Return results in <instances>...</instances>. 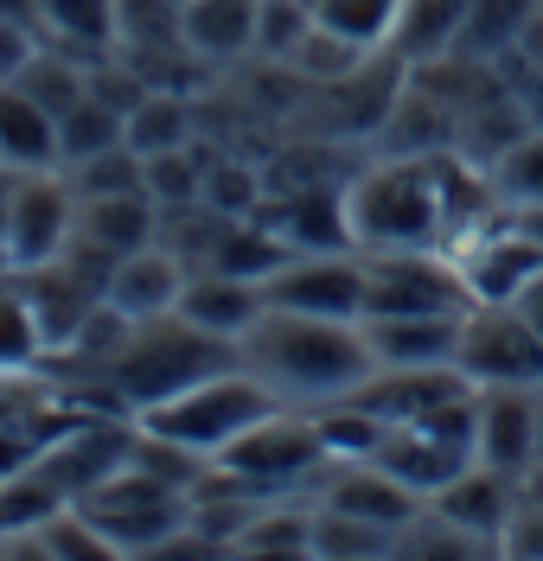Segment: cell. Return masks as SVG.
<instances>
[{"mask_svg": "<svg viewBox=\"0 0 543 561\" xmlns=\"http://www.w3.org/2000/svg\"><path fill=\"white\" fill-rule=\"evenodd\" d=\"M346 210H352V243L359 255L384 249H441L448 210H441V173L434 153H391L346 179Z\"/></svg>", "mask_w": 543, "mask_h": 561, "instance_id": "obj_2", "label": "cell"}, {"mask_svg": "<svg viewBox=\"0 0 543 561\" xmlns=\"http://www.w3.org/2000/svg\"><path fill=\"white\" fill-rule=\"evenodd\" d=\"M454 364L473 389L493 383H543V332L518 307H486L473 300L461 313V345Z\"/></svg>", "mask_w": 543, "mask_h": 561, "instance_id": "obj_9", "label": "cell"}, {"mask_svg": "<svg viewBox=\"0 0 543 561\" xmlns=\"http://www.w3.org/2000/svg\"><path fill=\"white\" fill-rule=\"evenodd\" d=\"M461 26H467V0H403L391 51L403 65H441V58H454Z\"/></svg>", "mask_w": 543, "mask_h": 561, "instance_id": "obj_24", "label": "cell"}, {"mask_svg": "<svg viewBox=\"0 0 543 561\" xmlns=\"http://www.w3.org/2000/svg\"><path fill=\"white\" fill-rule=\"evenodd\" d=\"M77 230V192L65 167L45 173H13L7 179V210H0V237L13 255V275H26L38 262H58Z\"/></svg>", "mask_w": 543, "mask_h": 561, "instance_id": "obj_8", "label": "cell"}, {"mask_svg": "<svg viewBox=\"0 0 543 561\" xmlns=\"http://www.w3.org/2000/svg\"><path fill=\"white\" fill-rule=\"evenodd\" d=\"M192 140V103L180 90H147L142 103L128 108V147L135 153H167V147H185Z\"/></svg>", "mask_w": 543, "mask_h": 561, "instance_id": "obj_30", "label": "cell"}, {"mask_svg": "<svg viewBox=\"0 0 543 561\" xmlns=\"http://www.w3.org/2000/svg\"><path fill=\"white\" fill-rule=\"evenodd\" d=\"M467 280L448 249H384L364 255V319L403 313H467Z\"/></svg>", "mask_w": 543, "mask_h": 561, "instance_id": "obj_7", "label": "cell"}, {"mask_svg": "<svg viewBox=\"0 0 543 561\" xmlns=\"http://www.w3.org/2000/svg\"><path fill=\"white\" fill-rule=\"evenodd\" d=\"M493 192L511 210L543 205V128H531L524 140H511V153L493 167Z\"/></svg>", "mask_w": 543, "mask_h": 561, "instance_id": "obj_38", "label": "cell"}, {"mask_svg": "<svg viewBox=\"0 0 543 561\" xmlns=\"http://www.w3.org/2000/svg\"><path fill=\"white\" fill-rule=\"evenodd\" d=\"M262 198H269V179L256 167H244V160H212L205 167V205L217 217H250Z\"/></svg>", "mask_w": 543, "mask_h": 561, "instance_id": "obj_39", "label": "cell"}, {"mask_svg": "<svg viewBox=\"0 0 543 561\" xmlns=\"http://www.w3.org/2000/svg\"><path fill=\"white\" fill-rule=\"evenodd\" d=\"M543 0H467V26H461V45H454V58H467V65H506L511 51H518V38L531 26V13H538Z\"/></svg>", "mask_w": 543, "mask_h": 561, "instance_id": "obj_26", "label": "cell"}, {"mask_svg": "<svg viewBox=\"0 0 543 561\" xmlns=\"http://www.w3.org/2000/svg\"><path fill=\"white\" fill-rule=\"evenodd\" d=\"M518 497H524V479H511V472H493V466H479V459H473L467 472H454V479L434 491L429 504L441 511V517H454L461 529L486 536V542L499 549V536H506L511 511H518Z\"/></svg>", "mask_w": 543, "mask_h": 561, "instance_id": "obj_20", "label": "cell"}, {"mask_svg": "<svg viewBox=\"0 0 543 561\" xmlns=\"http://www.w3.org/2000/svg\"><path fill=\"white\" fill-rule=\"evenodd\" d=\"M448 255H454V268L467 280V300H486V307H511V300L543 275V243L511 217V210L499 224L473 230L467 243H454Z\"/></svg>", "mask_w": 543, "mask_h": 561, "instance_id": "obj_10", "label": "cell"}, {"mask_svg": "<svg viewBox=\"0 0 543 561\" xmlns=\"http://www.w3.org/2000/svg\"><path fill=\"white\" fill-rule=\"evenodd\" d=\"M0 20H20V26H38V0H0Z\"/></svg>", "mask_w": 543, "mask_h": 561, "instance_id": "obj_43", "label": "cell"}, {"mask_svg": "<svg viewBox=\"0 0 543 561\" xmlns=\"http://www.w3.org/2000/svg\"><path fill=\"white\" fill-rule=\"evenodd\" d=\"M65 179H71L77 198H103V192H142L147 167H142V153L122 140V147H109V153H90V160L65 167Z\"/></svg>", "mask_w": 543, "mask_h": 561, "instance_id": "obj_36", "label": "cell"}, {"mask_svg": "<svg viewBox=\"0 0 543 561\" xmlns=\"http://www.w3.org/2000/svg\"><path fill=\"white\" fill-rule=\"evenodd\" d=\"M147 198L160 210H185V205H205V153L185 140V147H167V153H147Z\"/></svg>", "mask_w": 543, "mask_h": 561, "instance_id": "obj_31", "label": "cell"}, {"mask_svg": "<svg viewBox=\"0 0 543 561\" xmlns=\"http://www.w3.org/2000/svg\"><path fill=\"white\" fill-rule=\"evenodd\" d=\"M180 38L192 58L230 65L256 51V0H185L180 7Z\"/></svg>", "mask_w": 543, "mask_h": 561, "instance_id": "obj_23", "label": "cell"}, {"mask_svg": "<svg viewBox=\"0 0 543 561\" xmlns=\"http://www.w3.org/2000/svg\"><path fill=\"white\" fill-rule=\"evenodd\" d=\"M314 33V7L307 0H256V58L289 65L294 45Z\"/></svg>", "mask_w": 543, "mask_h": 561, "instance_id": "obj_37", "label": "cell"}, {"mask_svg": "<svg viewBox=\"0 0 543 561\" xmlns=\"http://www.w3.org/2000/svg\"><path fill=\"white\" fill-rule=\"evenodd\" d=\"M0 536H7V517H0Z\"/></svg>", "mask_w": 543, "mask_h": 561, "instance_id": "obj_48", "label": "cell"}, {"mask_svg": "<svg viewBox=\"0 0 543 561\" xmlns=\"http://www.w3.org/2000/svg\"><path fill=\"white\" fill-rule=\"evenodd\" d=\"M237 357H244V370H256L294 409L339 402L377 370L359 319H314V313H289V307H269L256 319Z\"/></svg>", "mask_w": 543, "mask_h": 561, "instance_id": "obj_1", "label": "cell"}, {"mask_svg": "<svg viewBox=\"0 0 543 561\" xmlns=\"http://www.w3.org/2000/svg\"><path fill=\"white\" fill-rule=\"evenodd\" d=\"M314 7V20H320L326 33L352 38L364 51H384L391 33H397V7L403 0H307Z\"/></svg>", "mask_w": 543, "mask_h": 561, "instance_id": "obj_32", "label": "cell"}, {"mask_svg": "<svg viewBox=\"0 0 543 561\" xmlns=\"http://www.w3.org/2000/svg\"><path fill=\"white\" fill-rule=\"evenodd\" d=\"M0 179H7V160H0Z\"/></svg>", "mask_w": 543, "mask_h": 561, "instance_id": "obj_47", "label": "cell"}, {"mask_svg": "<svg viewBox=\"0 0 543 561\" xmlns=\"http://www.w3.org/2000/svg\"><path fill=\"white\" fill-rule=\"evenodd\" d=\"M371 51L364 45H352V38H339V33H326L320 20H314V33L294 45V58L282 70H294L301 83H314V90H326V83H339V77H352V70L364 65Z\"/></svg>", "mask_w": 543, "mask_h": 561, "instance_id": "obj_33", "label": "cell"}, {"mask_svg": "<svg viewBox=\"0 0 543 561\" xmlns=\"http://www.w3.org/2000/svg\"><path fill=\"white\" fill-rule=\"evenodd\" d=\"M0 160H7V173L58 167V115L20 83H0Z\"/></svg>", "mask_w": 543, "mask_h": 561, "instance_id": "obj_21", "label": "cell"}, {"mask_svg": "<svg viewBox=\"0 0 543 561\" xmlns=\"http://www.w3.org/2000/svg\"><path fill=\"white\" fill-rule=\"evenodd\" d=\"M538 459H543V396H538Z\"/></svg>", "mask_w": 543, "mask_h": 561, "instance_id": "obj_46", "label": "cell"}, {"mask_svg": "<svg viewBox=\"0 0 543 561\" xmlns=\"http://www.w3.org/2000/svg\"><path fill=\"white\" fill-rule=\"evenodd\" d=\"M20 287H26V300H33L38 332H45V351H52V357H65V351L77 345V332H83V319L103 307V294L77 275L65 255H58V262H38V268H26V275H20Z\"/></svg>", "mask_w": 543, "mask_h": 561, "instance_id": "obj_16", "label": "cell"}, {"mask_svg": "<svg viewBox=\"0 0 543 561\" xmlns=\"http://www.w3.org/2000/svg\"><path fill=\"white\" fill-rule=\"evenodd\" d=\"M538 396L543 383H493L473 396V459L524 479L538 466Z\"/></svg>", "mask_w": 543, "mask_h": 561, "instance_id": "obj_12", "label": "cell"}, {"mask_svg": "<svg viewBox=\"0 0 543 561\" xmlns=\"http://www.w3.org/2000/svg\"><path fill=\"white\" fill-rule=\"evenodd\" d=\"M13 83H20V90H33L52 115H65V108L90 90V65H77V58H52V51H38V45H33V58L20 65Z\"/></svg>", "mask_w": 543, "mask_h": 561, "instance_id": "obj_35", "label": "cell"}, {"mask_svg": "<svg viewBox=\"0 0 543 561\" xmlns=\"http://www.w3.org/2000/svg\"><path fill=\"white\" fill-rule=\"evenodd\" d=\"M377 370H416V364H454L461 313H403V319H359Z\"/></svg>", "mask_w": 543, "mask_h": 561, "instance_id": "obj_19", "label": "cell"}, {"mask_svg": "<svg viewBox=\"0 0 543 561\" xmlns=\"http://www.w3.org/2000/svg\"><path fill=\"white\" fill-rule=\"evenodd\" d=\"M45 357L52 351H45V332H38V313L20 275H0V377H26Z\"/></svg>", "mask_w": 543, "mask_h": 561, "instance_id": "obj_29", "label": "cell"}, {"mask_svg": "<svg viewBox=\"0 0 543 561\" xmlns=\"http://www.w3.org/2000/svg\"><path fill=\"white\" fill-rule=\"evenodd\" d=\"M230 556H314V504H256Z\"/></svg>", "mask_w": 543, "mask_h": 561, "instance_id": "obj_28", "label": "cell"}, {"mask_svg": "<svg viewBox=\"0 0 543 561\" xmlns=\"http://www.w3.org/2000/svg\"><path fill=\"white\" fill-rule=\"evenodd\" d=\"M320 504L326 511H346V517H364V524H377V529L397 536L429 497H416L403 479H391L377 459H332L320 472Z\"/></svg>", "mask_w": 543, "mask_h": 561, "instance_id": "obj_14", "label": "cell"}, {"mask_svg": "<svg viewBox=\"0 0 543 561\" xmlns=\"http://www.w3.org/2000/svg\"><path fill=\"white\" fill-rule=\"evenodd\" d=\"M83 243L109 249V255H128V249H147L160 237V205L142 192H103V198H77V230Z\"/></svg>", "mask_w": 543, "mask_h": 561, "instance_id": "obj_22", "label": "cell"}, {"mask_svg": "<svg viewBox=\"0 0 543 561\" xmlns=\"http://www.w3.org/2000/svg\"><path fill=\"white\" fill-rule=\"evenodd\" d=\"M26 58H33V33L20 20H0V83H13Z\"/></svg>", "mask_w": 543, "mask_h": 561, "instance_id": "obj_41", "label": "cell"}, {"mask_svg": "<svg viewBox=\"0 0 543 561\" xmlns=\"http://www.w3.org/2000/svg\"><path fill=\"white\" fill-rule=\"evenodd\" d=\"M371 459H377L391 479H403L416 497H434L454 472H467L473 466V440L448 434V427H434V421H384L377 454Z\"/></svg>", "mask_w": 543, "mask_h": 561, "instance_id": "obj_13", "label": "cell"}, {"mask_svg": "<svg viewBox=\"0 0 543 561\" xmlns=\"http://www.w3.org/2000/svg\"><path fill=\"white\" fill-rule=\"evenodd\" d=\"M511 307H518V313H524V319H531V325H538V332H543V275L531 280V287H524V294H518Z\"/></svg>", "mask_w": 543, "mask_h": 561, "instance_id": "obj_42", "label": "cell"}, {"mask_svg": "<svg viewBox=\"0 0 543 561\" xmlns=\"http://www.w3.org/2000/svg\"><path fill=\"white\" fill-rule=\"evenodd\" d=\"M122 140H128V115L83 90V96L58 115V167H77V160H90V153H109V147H122Z\"/></svg>", "mask_w": 543, "mask_h": 561, "instance_id": "obj_27", "label": "cell"}, {"mask_svg": "<svg viewBox=\"0 0 543 561\" xmlns=\"http://www.w3.org/2000/svg\"><path fill=\"white\" fill-rule=\"evenodd\" d=\"M256 217L275 224V237L294 249V255H326V249H359L352 243V210H346V185H289L282 205H256Z\"/></svg>", "mask_w": 543, "mask_h": 561, "instance_id": "obj_15", "label": "cell"}, {"mask_svg": "<svg viewBox=\"0 0 543 561\" xmlns=\"http://www.w3.org/2000/svg\"><path fill=\"white\" fill-rule=\"evenodd\" d=\"M282 409V396L262 383L256 370H244V357L230 364V370H217V377H199V383H185L180 396H167V402H154L135 415V427L147 434H160V440H173L185 454H205L217 459L244 427H256L262 415H275Z\"/></svg>", "mask_w": 543, "mask_h": 561, "instance_id": "obj_4", "label": "cell"}, {"mask_svg": "<svg viewBox=\"0 0 543 561\" xmlns=\"http://www.w3.org/2000/svg\"><path fill=\"white\" fill-rule=\"evenodd\" d=\"M0 275H13V255H7V237H0Z\"/></svg>", "mask_w": 543, "mask_h": 561, "instance_id": "obj_45", "label": "cell"}, {"mask_svg": "<svg viewBox=\"0 0 543 561\" xmlns=\"http://www.w3.org/2000/svg\"><path fill=\"white\" fill-rule=\"evenodd\" d=\"M38 26L90 65L122 45V0H38Z\"/></svg>", "mask_w": 543, "mask_h": 561, "instance_id": "obj_25", "label": "cell"}, {"mask_svg": "<svg viewBox=\"0 0 543 561\" xmlns=\"http://www.w3.org/2000/svg\"><path fill=\"white\" fill-rule=\"evenodd\" d=\"M77 511L103 529L115 556H160V549L185 529L192 497L128 459V466H122V472H109L97 491H83V497H77Z\"/></svg>", "mask_w": 543, "mask_h": 561, "instance_id": "obj_5", "label": "cell"}, {"mask_svg": "<svg viewBox=\"0 0 543 561\" xmlns=\"http://www.w3.org/2000/svg\"><path fill=\"white\" fill-rule=\"evenodd\" d=\"M524 497H543V459L531 466V472H524Z\"/></svg>", "mask_w": 543, "mask_h": 561, "instance_id": "obj_44", "label": "cell"}, {"mask_svg": "<svg viewBox=\"0 0 543 561\" xmlns=\"http://www.w3.org/2000/svg\"><path fill=\"white\" fill-rule=\"evenodd\" d=\"M499 556H538L543 561V497H518L506 536H499Z\"/></svg>", "mask_w": 543, "mask_h": 561, "instance_id": "obj_40", "label": "cell"}, {"mask_svg": "<svg viewBox=\"0 0 543 561\" xmlns=\"http://www.w3.org/2000/svg\"><path fill=\"white\" fill-rule=\"evenodd\" d=\"M217 466H224L237 485L262 491V497H282V491L320 485V472L332 459H326V440H320V427H314V409L294 415L289 402H282L275 415H262L256 427H244V434L217 454Z\"/></svg>", "mask_w": 543, "mask_h": 561, "instance_id": "obj_6", "label": "cell"}, {"mask_svg": "<svg viewBox=\"0 0 543 561\" xmlns=\"http://www.w3.org/2000/svg\"><path fill=\"white\" fill-rule=\"evenodd\" d=\"M269 307L314 319H364V255L359 249H326V255H289L262 280Z\"/></svg>", "mask_w": 543, "mask_h": 561, "instance_id": "obj_11", "label": "cell"}, {"mask_svg": "<svg viewBox=\"0 0 543 561\" xmlns=\"http://www.w3.org/2000/svg\"><path fill=\"white\" fill-rule=\"evenodd\" d=\"M314 556H397V536L364 524V517L314 504Z\"/></svg>", "mask_w": 543, "mask_h": 561, "instance_id": "obj_34", "label": "cell"}, {"mask_svg": "<svg viewBox=\"0 0 543 561\" xmlns=\"http://www.w3.org/2000/svg\"><path fill=\"white\" fill-rule=\"evenodd\" d=\"M180 313L192 319L199 332L244 345V332L269 313V294H262V280L224 275V268H199V275H185V287H180Z\"/></svg>", "mask_w": 543, "mask_h": 561, "instance_id": "obj_17", "label": "cell"}, {"mask_svg": "<svg viewBox=\"0 0 543 561\" xmlns=\"http://www.w3.org/2000/svg\"><path fill=\"white\" fill-rule=\"evenodd\" d=\"M185 255H173V249H160V237L147 249H128L122 262H115V275H109L103 300L115 307V313L128 319H154V313H173L180 307V287H185Z\"/></svg>", "mask_w": 543, "mask_h": 561, "instance_id": "obj_18", "label": "cell"}, {"mask_svg": "<svg viewBox=\"0 0 543 561\" xmlns=\"http://www.w3.org/2000/svg\"><path fill=\"white\" fill-rule=\"evenodd\" d=\"M230 364H237V345L199 332V325L173 307V313H154V319H135V325H128V339L115 351V364L103 370V383L128 415H142L154 402L180 396L185 383L230 370Z\"/></svg>", "mask_w": 543, "mask_h": 561, "instance_id": "obj_3", "label": "cell"}]
</instances>
